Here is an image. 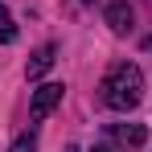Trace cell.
Here are the masks:
<instances>
[{
  "label": "cell",
  "instance_id": "ba28073f",
  "mask_svg": "<svg viewBox=\"0 0 152 152\" xmlns=\"http://www.w3.org/2000/svg\"><path fill=\"white\" fill-rule=\"evenodd\" d=\"M95 152H111V148H103V144H99V148H95Z\"/></svg>",
  "mask_w": 152,
  "mask_h": 152
},
{
  "label": "cell",
  "instance_id": "9c48e42d",
  "mask_svg": "<svg viewBox=\"0 0 152 152\" xmlns=\"http://www.w3.org/2000/svg\"><path fill=\"white\" fill-rule=\"evenodd\" d=\"M66 152H78V148H66Z\"/></svg>",
  "mask_w": 152,
  "mask_h": 152
},
{
  "label": "cell",
  "instance_id": "7a4b0ae2",
  "mask_svg": "<svg viewBox=\"0 0 152 152\" xmlns=\"http://www.w3.org/2000/svg\"><path fill=\"white\" fill-rule=\"evenodd\" d=\"M62 91H66L62 82H45V86H37V91H33V103H29V119H33V124H41L53 107L62 103Z\"/></svg>",
  "mask_w": 152,
  "mask_h": 152
},
{
  "label": "cell",
  "instance_id": "52a82bcc",
  "mask_svg": "<svg viewBox=\"0 0 152 152\" xmlns=\"http://www.w3.org/2000/svg\"><path fill=\"white\" fill-rule=\"evenodd\" d=\"M8 152H37V136H33V132H25V136H17Z\"/></svg>",
  "mask_w": 152,
  "mask_h": 152
},
{
  "label": "cell",
  "instance_id": "30bf717a",
  "mask_svg": "<svg viewBox=\"0 0 152 152\" xmlns=\"http://www.w3.org/2000/svg\"><path fill=\"white\" fill-rule=\"evenodd\" d=\"M86 4H91V0H86Z\"/></svg>",
  "mask_w": 152,
  "mask_h": 152
},
{
  "label": "cell",
  "instance_id": "6da1fadb",
  "mask_svg": "<svg viewBox=\"0 0 152 152\" xmlns=\"http://www.w3.org/2000/svg\"><path fill=\"white\" fill-rule=\"evenodd\" d=\"M144 95V74H140V66H132V62H119V66H111V74L103 78V103L111 107V111H132L136 103Z\"/></svg>",
  "mask_w": 152,
  "mask_h": 152
},
{
  "label": "cell",
  "instance_id": "5b68a950",
  "mask_svg": "<svg viewBox=\"0 0 152 152\" xmlns=\"http://www.w3.org/2000/svg\"><path fill=\"white\" fill-rule=\"evenodd\" d=\"M53 53H58V50H53V45H37V50L29 53V66H25V74H29V78L45 74V70H50V66H53Z\"/></svg>",
  "mask_w": 152,
  "mask_h": 152
},
{
  "label": "cell",
  "instance_id": "277c9868",
  "mask_svg": "<svg viewBox=\"0 0 152 152\" xmlns=\"http://www.w3.org/2000/svg\"><path fill=\"white\" fill-rule=\"evenodd\" d=\"M111 136H115L119 144H127V148H140V144L148 140L144 124H115V127H111Z\"/></svg>",
  "mask_w": 152,
  "mask_h": 152
},
{
  "label": "cell",
  "instance_id": "3957f363",
  "mask_svg": "<svg viewBox=\"0 0 152 152\" xmlns=\"http://www.w3.org/2000/svg\"><path fill=\"white\" fill-rule=\"evenodd\" d=\"M107 25L115 29V33H127L132 29V4L127 0H111L107 4Z\"/></svg>",
  "mask_w": 152,
  "mask_h": 152
},
{
  "label": "cell",
  "instance_id": "8992f818",
  "mask_svg": "<svg viewBox=\"0 0 152 152\" xmlns=\"http://www.w3.org/2000/svg\"><path fill=\"white\" fill-rule=\"evenodd\" d=\"M17 37V25H12V17H8V8L0 4V45H8Z\"/></svg>",
  "mask_w": 152,
  "mask_h": 152
}]
</instances>
